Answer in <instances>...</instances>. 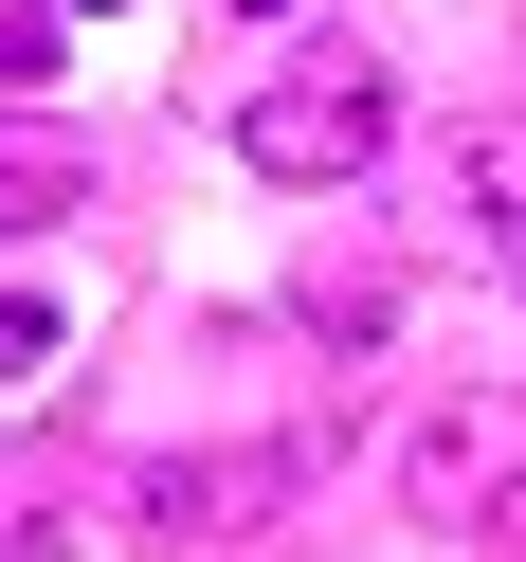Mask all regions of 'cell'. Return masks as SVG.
Returning a JSON list of instances; mask_svg holds the SVG:
<instances>
[{"mask_svg": "<svg viewBox=\"0 0 526 562\" xmlns=\"http://www.w3.org/2000/svg\"><path fill=\"white\" fill-rule=\"evenodd\" d=\"M291 472H309V453H164V472H146V526H164V544H236Z\"/></svg>", "mask_w": 526, "mask_h": 562, "instance_id": "3957f363", "label": "cell"}, {"mask_svg": "<svg viewBox=\"0 0 526 562\" xmlns=\"http://www.w3.org/2000/svg\"><path fill=\"white\" fill-rule=\"evenodd\" d=\"M0 562H74V490L37 453H0Z\"/></svg>", "mask_w": 526, "mask_h": 562, "instance_id": "8992f818", "label": "cell"}, {"mask_svg": "<svg viewBox=\"0 0 526 562\" xmlns=\"http://www.w3.org/2000/svg\"><path fill=\"white\" fill-rule=\"evenodd\" d=\"M255 19H291V0H255Z\"/></svg>", "mask_w": 526, "mask_h": 562, "instance_id": "30bf717a", "label": "cell"}, {"mask_svg": "<svg viewBox=\"0 0 526 562\" xmlns=\"http://www.w3.org/2000/svg\"><path fill=\"white\" fill-rule=\"evenodd\" d=\"M400 508L436 526V544L526 562V381H472V400L417 417V436H400Z\"/></svg>", "mask_w": 526, "mask_h": 562, "instance_id": "6da1fadb", "label": "cell"}, {"mask_svg": "<svg viewBox=\"0 0 526 562\" xmlns=\"http://www.w3.org/2000/svg\"><path fill=\"white\" fill-rule=\"evenodd\" d=\"M55 74V19H0V91H37Z\"/></svg>", "mask_w": 526, "mask_h": 562, "instance_id": "ba28073f", "label": "cell"}, {"mask_svg": "<svg viewBox=\"0 0 526 562\" xmlns=\"http://www.w3.org/2000/svg\"><path fill=\"white\" fill-rule=\"evenodd\" d=\"M37 19H110V0H37Z\"/></svg>", "mask_w": 526, "mask_h": 562, "instance_id": "9c48e42d", "label": "cell"}, {"mask_svg": "<svg viewBox=\"0 0 526 562\" xmlns=\"http://www.w3.org/2000/svg\"><path fill=\"white\" fill-rule=\"evenodd\" d=\"M454 218H472V236H508V255H526V110H490L472 146H454Z\"/></svg>", "mask_w": 526, "mask_h": 562, "instance_id": "5b68a950", "label": "cell"}, {"mask_svg": "<svg viewBox=\"0 0 526 562\" xmlns=\"http://www.w3.org/2000/svg\"><path fill=\"white\" fill-rule=\"evenodd\" d=\"M74 200H91V146H74V127H0V236H55Z\"/></svg>", "mask_w": 526, "mask_h": 562, "instance_id": "277c9868", "label": "cell"}, {"mask_svg": "<svg viewBox=\"0 0 526 562\" xmlns=\"http://www.w3.org/2000/svg\"><path fill=\"white\" fill-rule=\"evenodd\" d=\"M37 363H55V308H37V291H0V381H37Z\"/></svg>", "mask_w": 526, "mask_h": 562, "instance_id": "52a82bcc", "label": "cell"}, {"mask_svg": "<svg viewBox=\"0 0 526 562\" xmlns=\"http://www.w3.org/2000/svg\"><path fill=\"white\" fill-rule=\"evenodd\" d=\"M381 146H400V91H381L363 55H309V74H272L255 110H236V164H255V182H363Z\"/></svg>", "mask_w": 526, "mask_h": 562, "instance_id": "7a4b0ae2", "label": "cell"}]
</instances>
